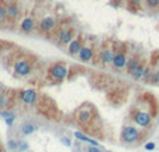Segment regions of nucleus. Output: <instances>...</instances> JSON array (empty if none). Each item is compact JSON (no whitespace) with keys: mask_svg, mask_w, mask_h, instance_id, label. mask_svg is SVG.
Returning <instances> with one entry per match:
<instances>
[{"mask_svg":"<svg viewBox=\"0 0 159 152\" xmlns=\"http://www.w3.org/2000/svg\"><path fill=\"white\" fill-rule=\"evenodd\" d=\"M7 148H9L10 151H17V148H18V142H17V141L10 140L9 142H7Z\"/></svg>","mask_w":159,"mask_h":152,"instance_id":"obj_20","label":"nucleus"},{"mask_svg":"<svg viewBox=\"0 0 159 152\" xmlns=\"http://www.w3.org/2000/svg\"><path fill=\"white\" fill-rule=\"evenodd\" d=\"M140 61H141V60H140V57H138V56H134V57L129 59V60H127V64H126V68H127V70H131L133 67L137 66Z\"/></svg>","mask_w":159,"mask_h":152,"instance_id":"obj_18","label":"nucleus"},{"mask_svg":"<svg viewBox=\"0 0 159 152\" xmlns=\"http://www.w3.org/2000/svg\"><path fill=\"white\" fill-rule=\"evenodd\" d=\"M75 120L78 123H81V124L89 123L92 120V112H91L89 107H82V109L78 110L77 115H75Z\"/></svg>","mask_w":159,"mask_h":152,"instance_id":"obj_9","label":"nucleus"},{"mask_svg":"<svg viewBox=\"0 0 159 152\" xmlns=\"http://www.w3.org/2000/svg\"><path fill=\"white\" fill-rule=\"evenodd\" d=\"M35 27H36V22L32 17H25V18L21 21V25H20L22 32H31Z\"/></svg>","mask_w":159,"mask_h":152,"instance_id":"obj_14","label":"nucleus"},{"mask_svg":"<svg viewBox=\"0 0 159 152\" xmlns=\"http://www.w3.org/2000/svg\"><path fill=\"white\" fill-rule=\"evenodd\" d=\"M6 9H7V18H10V20L17 18L18 14H20V9H18V6L14 4V3L9 4Z\"/></svg>","mask_w":159,"mask_h":152,"instance_id":"obj_15","label":"nucleus"},{"mask_svg":"<svg viewBox=\"0 0 159 152\" xmlns=\"http://www.w3.org/2000/svg\"><path fill=\"white\" fill-rule=\"evenodd\" d=\"M78 57L82 63H89L93 59V48L92 46H82L81 50L78 52Z\"/></svg>","mask_w":159,"mask_h":152,"instance_id":"obj_11","label":"nucleus"},{"mask_svg":"<svg viewBox=\"0 0 159 152\" xmlns=\"http://www.w3.org/2000/svg\"><path fill=\"white\" fill-rule=\"evenodd\" d=\"M14 120H15V115L14 116H9V117H6V124L11 126L13 123H14Z\"/></svg>","mask_w":159,"mask_h":152,"instance_id":"obj_26","label":"nucleus"},{"mask_svg":"<svg viewBox=\"0 0 159 152\" xmlns=\"http://www.w3.org/2000/svg\"><path fill=\"white\" fill-rule=\"evenodd\" d=\"M113 2H116V3H121V2H124V0H113Z\"/></svg>","mask_w":159,"mask_h":152,"instance_id":"obj_31","label":"nucleus"},{"mask_svg":"<svg viewBox=\"0 0 159 152\" xmlns=\"http://www.w3.org/2000/svg\"><path fill=\"white\" fill-rule=\"evenodd\" d=\"M144 71H145V64L140 61L137 66H134L131 70H129V73L134 80H141L144 77Z\"/></svg>","mask_w":159,"mask_h":152,"instance_id":"obj_13","label":"nucleus"},{"mask_svg":"<svg viewBox=\"0 0 159 152\" xmlns=\"http://www.w3.org/2000/svg\"><path fill=\"white\" fill-rule=\"evenodd\" d=\"M28 148H30V146H28V144H27V142H24V141H20V142H18V148H17V151H27Z\"/></svg>","mask_w":159,"mask_h":152,"instance_id":"obj_24","label":"nucleus"},{"mask_svg":"<svg viewBox=\"0 0 159 152\" xmlns=\"http://www.w3.org/2000/svg\"><path fill=\"white\" fill-rule=\"evenodd\" d=\"M133 120H134V123L137 126H140V127H149L151 123H152V116L149 115L148 112H144V110H140V112H135L134 117H133Z\"/></svg>","mask_w":159,"mask_h":152,"instance_id":"obj_3","label":"nucleus"},{"mask_svg":"<svg viewBox=\"0 0 159 152\" xmlns=\"http://www.w3.org/2000/svg\"><path fill=\"white\" fill-rule=\"evenodd\" d=\"M106 152H112V151H106Z\"/></svg>","mask_w":159,"mask_h":152,"instance_id":"obj_33","label":"nucleus"},{"mask_svg":"<svg viewBox=\"0 0 159 152\" xmlns=\"http://www.w3.org/2000/svg\"><path fill=\"white\" fill-rule=\"evenodd\" d=\"M6 18H7V9L0 4V21H3Z\"/></svg>","mask_w":159,"mask_h":152,"instance_id":"obj_21","label":"nucleus"},{"mask_svg":"<svg viewBox=\"0 0 159 152\" xmlns=\"http://www.w3.org/2000/svg\"><path fill=\"white\" fill-rule=\"evenodd\" d=\"M82 43H84V41L81 39V38H74V39L71 41V42L69 43V53L70 55H78V52H80V50H81V48L84 45H82Z\"/></svg>","mask_w":159,"mask_h":152,"instance_id":"obj_12","label":"nucleus"},{"mask_svg":"<svg viewBox=\"0 0 159 152\" xmlns=\"http://www.w3.org/2000/svg\"><path fill=\"white\" fill-rule=\"evenodd\" d=\"M141 0H130V4H140Z\"/></svg>","mask_w":159,"mask_h":152,"instance_id":"obj_30","label":"nucleus"},{"mask_svg":"<svg viewBox=\"0 0 159 152\" xmlns=\"http://www.w3.org/2000/svg\"><path fill=\"white\" fill-rule=\"evenodd\" d=\"M114 49L112 48H102L99 50V60L102 64H112L113 63V59H114Z\"/></svg>","mask_w":159,"mask_h":152,"instance_id":"obj_6","label":"nucleus"},{"mask_svg":"<svg viewBox=\"0 0 159 152\" xmlns=\"http://www.w3.org/2000/svg\"><path fill=\"white\" fill-rule=\"evenodd\" d=\"M67 74H69V68H67L63 63H54L53 66L49 68V77L56 82L63 81L67 77Z\"/></svg>","mask_w":159,"mask_h":152,"instance_id":"obj_2","label":"nucleus"},{"mask_svg":"<svg viewBox=\"0 0 159 152\" xmlns=\"http://www.w3.org/2000/svg\"><path fill=\"white\" fill-rule=\"evenodd\" d=\"M36 127L35 124H31V123H28V124H24L21 127V133L24 134V135H31L32 133H35Z\"/></svg>","mask_w":159,"mask_h":152,"instance_id":"obj_17","label":"nucleus"},{"mask_svg":"<svg viewBox=\"0 0 159 152\" xmlns=\"http://www.w3.org/2000/svg\"><path fill=\"white\" fill-rule=\"evenodd\" d=\"M0 152H4V151H3V149H2V148H0Z\"/></svg>","mask_w":159,"mask_h":152,"instance_id":"obj_32","label":"nucleus"},{"mask_svg":"<svg viewBox=\"0 0 159 152\" xmlns=\"http://www.w3.org/2000/svg\"><path fill=\"white\" fill-rule=\"evenodd\" d=\"M54 27H56V20H54V17H45V18H42L41 22L38 24V28L41 32H50Z\"/></svg>","mask_w":159,"mask_h":152,"instance_id":"obj_10","label":"nucleus"},{"mask_svg":"<svg viewBox=\"0 0 159 152\" xmlns=\"http://www.w3.org/2000/svg\"><path fill=\"white\" fill-rule=\"evenodd\" d=\"M152 84H159V71H152V76L149 80Z\"/></svg>","mask_w":159,"mask_h":152,"instance_id":"obj_22","label":"nucleus"},{"mask_svg":"<svg viewBox=\"0 0 159 152\" xmlns=\"http://www.w3.org/2000/svg\"><path fill=\"white\" fill-rule=\"evenodd\" d=\"M145 3H147V6L151 7V9L159 7V0H145Z\"/></svg>","mask_w":159,"mask_h":152,"instance_id":"obj_23","label":"nucleus"},{"mask_svg":"<svg viewBox=\"0 0 159 152\" xmlns=\"http://www.w3.org/2000/svg\"><path fill=\"white\" fill-rule=\"evenodd\" d=\"M32 71V63L30 60H18L14 64V73L20 77H25Z\"/></svg>","mask_w":159,"mask_h":152,"instance_id":"obj_4","label":"nucleus"},{"mask_svg":"<svg viewBox=\"0 0 159 152\" xmlns=\"http://www.w3.org/2000/svg\"><path fill=\"white\" fill-rule=\"evenodd\" d=\"M74 137L78 138L80 141H84V142H88V144H91V145H96V146H98V142H96V141H93V140H91V138H88L87 135H84V134L80 133V131H75V133H74Z\"/></svg>","mask_w":159,"mask_h":152,"instance_id":"obj_16","label":"nucleus"},{"mask_svg":"<svg viewBox=\"0 0 159 152\" xmlns=\"http://www.w3.org/2000/svg\"><path fill=\"white\" fill-rule=\"evenodd\" d=\"M9 105H10L9 96H7V95H4V94H0V107H2V109H6Z\"/></svg>","mask_w":159,"mask_h":152,"instance_id":"obj_19","label":"nucleus"},{"mask_svg":"<svg viewBox=\"0 0 159 152\" xmlns=\"http://www.w3.org/2000/svg\"><path fill=\"white\" fill-rule=\"evenodd\" d=\"M127 56H126V50H120V52H116L114 53V59H113V67L116 68V70H121V68H124L127 64Z\"/></svg>","mask_w":159,"mask_h":152,"instance_id":"obj_8","label":"nucleus"},{"mask_svg":"<svg viewBox=\"0 0 159 152\" xmlns=\"http://www.w3.org/2000/svg\"><path fill=\"white\" fill-rule=\"evenodd\" d=\"M0 116L6 119V117H9V116H14V113L10 112V110H2V112H0Z\"/></svg>","mask_w":159,"mask_h":152,"instance_id":"obj_25","label":"nucleus"},{"mask_svg":"<svg viewBox=\"0 0 159 152\" xmlns=\"http://www.w3.org/2000/svg\"><path fill=\"white\" fill-rule=\"evenodd\" d=\"M140 137H141V133H140V130H138L137 127H134V126H124L123 130H121V141L126 144H133L135 142V141L140 140Z\"/></svg>","mask_w":159,"mask_h":152,"instance_id":"obj_1","label":"nucleus"},{"mask_svg":"<svg viewBox=\"0 0 159 152\" xmlns=\"http://www.w3.org/2000/svg\"><path fill=\"white\" fill-rule=\"evenodd\" d=\"M62 142H63L66 146H70V145H71V141H70V140H67L66 137H63V138H62Z\"/></svg>","mask_w":159,"mask_h":152,"instance_id":"obj_29","label":"nucleus"},{"mask_svg":"<svg viewBox=\"0 0 159 152\" xmlns=\"http://www.w3.org/2000/svg\"><path fill=\"white\" fill-rule=\"evenodd\" d=\"M74 39V31L71 28H64L57 33V42L60 45H69Z\"/></svg>","mask_w":159,"mask_h":152,"instance_id":"obj_7","label":"nucleus"},{"mask_svg":"<svg viewBox=\"0 0 159 152\" xmlns=\"http://www.w3.org/2000/svg\"><path fill=\"white\" fill-rule=\"evenodd\" d=\"M145 149H148V151H153V149H155V142H147L145 144Z\"/></svg>","mask_w":159,"mask_h":152,"instance_id":"obj_28","label":"nucleus"},{"mask_svg":"<svg viewBox=\"0 0 159 152\" xmlns=\"http://www.w3.org/2000/svg\"><path fill=\"white\" fill-rule=\"evenodd\" d=\"M87 152H102V151L99 149V146H96V145H91L89 148L87 149Z\"/></svg>","mask_w":159,"mask_h":152,"instance_id":"obj_27","label":"nucleus"},{"mask_svg":"<svg viewBox=\"0 0 159 152\" xmlns=\"http://www.w3.org/2000/svg\"><path fill=\"white\" fill-rule=\"evenodd\" d=\"M20 99L25 105H35L36 100H38V92L35 89H24L20 94Z\"/></svg>","mask_w":159,"mask_h":152,"instance_id":"obj_5","label":"nucleus"}]
</instances>
